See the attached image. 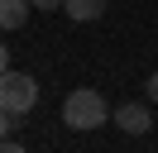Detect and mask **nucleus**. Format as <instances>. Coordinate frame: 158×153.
Wrapping results in <instances>:
<instances>
[{"mask_svg":"<svg viewBox=\"0 0 158 153\" xmlns=\"http://www.w3.org/2000/svg\"><path fill=\"white\" fill-rule=\"evenodd\" d=\"M34 105H39V81H34L29 72H0V110L19 120Z\"/></svg>","mask_w":158,"mask_h":153,"instance_id":"obj_2","label":"nucleus"},{"mask_svg":"<svg viewBox=\"0 0 158 153\" xmlns=\"http://www.w3.org/2000/svg\"><path fill=\"white\" fill-rule=\"evenodd\" d=\"M62 124H67V129H77V134H91V129H101V124H110L106 96L91 91V86H77V91L62 101Z\"/></svg>","mask_w":158,"mask_h":153,"instance_id":"obj_1","label":"nucleus"},{"mask_svg":"<svg viewBox=\"0 0 158 153\" xmlns=\"http://www.w3.org/2000/svg\"><path fill=\"white\" fill-rule=\"evenodd\" d=\"M62 14L77 19V24H91V19L106 14V0H62Z\"/></svg>","mask_w":158,"mask_h":153,"instance_id":"obj_4","label":"nucleus"},{"mask_svg":"<svg viewBox=\"0 0 158 153\" xmlns=\"http://www.w3.org/2000/svg\"><path fill=\"white\" fill-rule=\"evenodd\" d=\"M0 72H10V43H0Z\"/></svg>","mask_w":158,"mask_h":153,"instance_id":"obj_10","label":"nucleus"},{"mask_svg":"<svg viewBox=\"0 0 158 153\" xmlns=\"http://www.w3.org/2000/svg\"><path fill=\"white\" fill-rule=\"evenodd\" d=\"M15 124H19L15 115H5V110H0V139H15Z\"/></svg>","mask_w":158,"mask_h":153,"instance_id":"obj_6","label":"nucleus"},{"mask_svg":"<svg viewBox=\"0 0 158 153\" xmlns=\"http://www.w3.org/2000/svg\"><path fill=\"white\" fill-rule=\"evenodd\" d=\"M144 91H148V101L158 105V72H153V76H148V81H144Z\"/></svg>","mask_w":158,"mask_h":153,"instance_id":"obj_8","label":"nucleus"},{"mask_svg":"<svg viewBox=\"0 0 158 153\" xmlns=\"http://www.w3.org/2000/svg\"><path fill=\"white\" fill-rule=\"evenodd\" d=\"M0 153H29L24 143H15V139H0Z\"/></svg>","mask_w":158,"mask_h":153,"instance_id":"obj_7","label":"nucleus"},{"mask_svg":"<svg viewBox=\"0 0 158 153\" xmlns=\"http://www.w3.org/2000/svg\"><path fill=\"white\" fill-rule=\"evenodd\" d=\"M34 10H62V0H29Z\"/></svg>","mask_w":158,"mask_h":153,"instance_id":"obj_9","label":"nucleus"},{"mask_svg":"<svg viewBox=\"0 0 158 153\" xmlns=\"http://www.w3.org/2000/svg\"><path fill=\"white\" fill-rule=\"evenodd\" d=\"M29 0H0V29H24V19H29Z\"/></svg>","mask_w":158,"mask_h":153,"instance_id":"obj_5","label":"nucleus"},{"mask_svg":"<svg viewBox=\"0 0 158 153\" xmlns=\"http://www.w3.org/2000/svg\"><path fill=\"white\" fill-rule=\"evenodd\" d=\"M110 124H120V129L125 134H148L153 129V110H148V105H139V101H125L120 105V110H110Z\"/></svg>","mask_w":158,"mask_h":153,"instance_id":"obj_3","label":"nucleus"}]
</instances>
